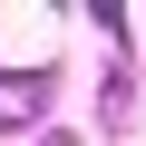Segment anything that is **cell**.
<instances>
[{"label": "cell", "mask_w": 146, "mask_h": 146, "mask_svg": "<svg viewBox=\"0 0 146 146\" xmlns=\"http://www.w3.org/2000/svg\"><path fill=\"white\" fill-rule=\"evenodd\" d=\"M49 117V68H20V78H0V127H29Z\"/></svg>", "instance_id": "cell-1"}]
</instances>
